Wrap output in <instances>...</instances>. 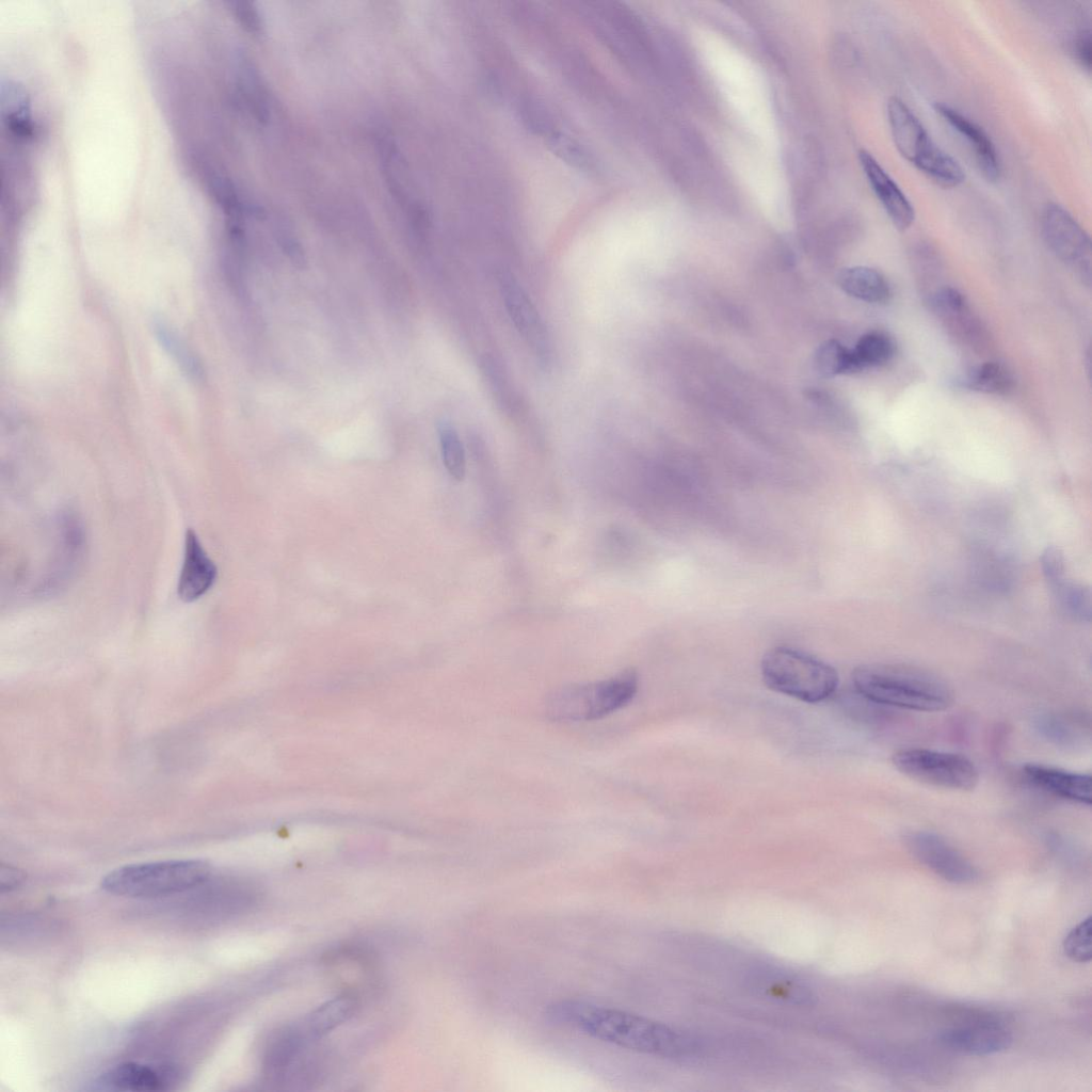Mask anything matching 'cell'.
Masks as SVG:
<instances>
[{"mask_svg": "<svg viewBox=\"0 0 1092 1092\" xmlns=\"http://www.w3.org/2000/svg\"><path fill=\"white\" fill-rule=\"evenodd\" d=\"M210 874L211 867L203 860L130 864L107 873L100 887L122 897L159 898L195 888L207 882Z\"/></svg>", "mask_w": 1092, "mask_h": 1092, "instance_id": "cell-3", "label": "cell"}, {"mask_svg": "<svg viewBox=\"0 0 1092 1092\" xmlns=\"http://www.w3.org/2000/svg\"><path fill=\"white\" fill-rule=\"evenodd\" d=\"M1041 229L1051 252L1089 282L1091 241L1075 218L1061 205L1049 203L1041 214Z\"/></svg>", "mask_w": 1092, "mask_h": 1092, "instance_id": "cell-8", "label": "cell"}, {"mask_svg": "<svg viewBox=\"0 0 1092 1092\" xmlns=\"http://www.w3.org/2000/svg\"><path fill=\"white\" fill-rule=\"evenodd\" d=\"M216 575V566L207 556L197 534L189 529L177 587L179 598L186 603L200 598L213 585Z\"/></svg>", "mask_w": 1092, "mask_h": 1092, "instance_id": "cell-14", "label": "cell"}, {"mask_svg": "<svg viewBox=\"0 0 1092 1092\" xmlns=\"http://www.w3.org/2000/svg\"><path fill=\"white\" fill-rule=\"evenodd\" d=\"M1059 605L1071 616L1082 622L1091 619L1090 590L1081 584L1063 579L1050 587Z\"/></svg>", "mask_w": 1092, "mask_h": 1092, "instance_id": "cell-23", "label": "cell"}, {"mask_svg": "<svg viewBox=\"0 0 1092 1092\" xmlns=\"http://www.w3.org/2000/svg\"><path fill=\"white\" fill-rule=\"evenodd\" d=\"M1025 777L1035 787L1058 798L1082 805H1090L1091 775L1059 768L1028 764L1023 767Z\"/></svg>", "mask_w": 1092, "mask_h": 1092, "instance_id": "cell-15", "label": "cell"}, {"mask_svg": "<svg viewBox=\"0 0 1092 1092\" xmlns=\"http://www.w3.org/2000/svg\"><path fill=\"white\" fill-rule=\"evenodd\" d=\"M1074 54L1080 65L1090 70L1091 67V36L1090 32L1081 33L1074 43Z\"/></svg>", "mask_w": 1092, "mask_h": 1092, "instance_id": "cell-30", "label": "cell"}, {"mask_svg": "<svg viewBox=\"0 0 1092 1092\" xmlns=\"http://www.w3.org/2000/svg\"><path fill=\"white\" fill-rule=\"evenodd\" d=\"M499 282L504 307L515 328L540 358L547 359L548 337L534 304L511 273L502 272Z\"/></svg>", "mask_w": 1092, "mask_h": 1092, "instance_id": "cell-10", "label": "cell"}, {"mask_svg": "<svg viewBox=\"0 0 1092 1092\" xmlns=\"http://www.w3.org/2000/svg\"><path fill=\"white\" fill-rule=\"evenodd\" d=\"M934 110L966 142L982 176L990 182L998 181L1002 172L1001 161L995 144L983 128L947 103L935 102Z\"/></svg>", "mask_w": 1092, "mask_h": 1092, "instance_id": "cell-11", "label": "cell"}, {"mask_svg": "<svg viewBox=\"0 0 1092 1092\" xmlns=\"http://www.w3.org/2000/svg\"><path fill=\"white\" fill-rule=\"evenodd\" d=\"M852 682L860 695L881 705L932 712L953 703V691L944 679L915 667L862 664L854 669Z\"/></svg>", "mask_w": 1092, "mask_h": 1092, "instance_id": "cell-2", "label": "cell"}, {"mask_svg": "<svg viewBox=\"0 0 1092 1092\" xmlns=\"http://www.w3.org/2000/svg\"><path fill=\"white\" fill-rule=\"evenodd\" d=\"M908 850L945 881L967 884L979 877L977 868L943 836L929 831H913L904 836Z\"/></svg>", "mask_w": 1092, "mask_h": 1092, "instance_id": "cell-9", "label": "cell"}, {"mask_svg": "<svg viewBox=\"0 0 1092 1092\" xmlns=\"http://www.w3.org/2000/svg\"><path fill=\"white\" fill-rule=\"evenodd\" d=\"M838 284L847 294L867 303H885L890 296L885 277L868 267L844 269L838 275Z\"/></svg>", "mask_w": 1092, "mask_h": 1092, "instance_id": "cell-17", "label": "cell"}, {"mask_svg": "<svg viewBox=\"0 0 1092 1092\" xmlns=\"http://www.w3.org/2000/svg\"><path fill=\"white\" fill-rule=\"evenodd\" d=\"M757 987L766 997L791 1006H812L816 999L807 985L780 971H767L760 976Z\"/></svg>", "mask_w": 1092, "mask_h": 1092, "instance_id": "cell-19", "label": "cell"}, {"mask_svg": "<svg viewBox=\"0 0 1092 1092\" xmlns=\"http://www.w3.org/2000/svg\"><path fill=\"white\" fill-rule=\"evenodd\" d=\"M638 686V674L633 670L598 681L564 686L549 694L545 711L556 722L598 720L627 705Z\"/></svg>", "mask_w": 1092, "mask_h": 1092, "instance_id": "cell-5", "label": "cell"}, {"mask_svg": "<svg viewBox=\"0 0 1092 1092\" xmlns=\"http://www.w3.org/2000/svg\"><path fill=\"white\" fill-rule=\"evenodd\" d=\"M546 1017L591 1038L628 1050L681 1059L700 1050L698 1041L665 1024L624 1010L577 999L553 1002Z\"/></svg>", "mask_w": 1092, "mask_h": 1092, "instance_id": "cell-1", "label": "cell"}, {"mask_svg": "<svg viewBox=\"0 0 1092 1092\" xmlns=\"http://www.w3.org/2000/svg\"><path fill=\"white\" fill-rule=\"evenodd\" d=\"M357 1009L353 995L343 994L320 1006L302 1024L309 1040L321 1038L350 1018Z\"/></svg>", "mask_w": 1092, "mask_h": 1092, "instance_id": "cell-18", "label": "cell"}, {"mask_svg": "<svg viewBox=\"0 0 1092 1092\" xmlns=\"http://www.w3.org/2000/svg\"><path fill=\"white\" fill-rule=\"evenodd\" d=\"M815 366L821 375L828 378L855 372L851 349L846 348L837 340H828L817 349Z\"/></svg>", "mask_w": 1092, "mask_h": 1092, "instance_id": "cell-24", "label": "cell"}, {"mask_svg": "<svg viewBox=\"0 0 1092 1092\" xmlns=\"http://www.w3.org/2000/svg\"><path fill=\"white\" fill-rule=\"evenodd\" d=\"M25 880V873L11 865H0V889L1 893L11 892L18 887Z\"/></svg>", "mask_w": 1092, "mask_h": 1092, "instance_id": "cell-29", "label": "cell"}, {"mask_svg": "<svg viewBox=\"0 0 1092 1092\" xmlns=\"http://www.w3.org/2000/svg\"><path fill=\"white\" fill-rule=\"evenodd\" d=\"M940 1043L956 1053L969 1056H989L1008 1049L1011 1032L994 1022L952 1027L938 1034Z\"/></svg>", "mask_w": 1092, "mask_h": 1092, "instance_id": "cell-13", "label": "cell"}, {"mask_svg": "<svg viewBox=\"0 0 1092 1092\" xmlns=\"http://www.w3.org/2000/svg\"><path fill=\"white\" fill-rule=\"evenodd\" d=\"M239 18L242 23L252 32H258L261 28L260 18L257 11L252 6L251 3L242 2L236 6Z\"/></svg>", "mask_w": 1092, "mask_h": 1092, "instance_id": "cell-31", "label": "cell"}, {"mask_svg": "<svg viewBox=\"0 0 1092 1092\" xmlns=\"http://www.w3.org/2000/svg\"><path fill=\"white\" fill-rule=\"evenodd\" d=\"M929 302L932 309L940 317L946 319H963L964 315L968 311L967 304L962 293L951 287L937 289L932 293Z\"/></svg>", "mask_w": 1092, "mask_h": 1092, "instance_id": "cell-27", "label": "cell"}, {"mask_svg": "<svg viewBox=\"0 0 1092 1092\" xmlns=\"http://www.w3.org/2000/svg\"><path fill=\"white\" fill-rule=\"evenodd\" d=\"M892 760L902 774L935 787L967 791L979 781L974 762L961 754L904 748L896 751Z\"/></svg>", "mask_w": 1092, "mask_h": 1092, "instance_id": "cell-7", "label": "cell"}, {"mask_svg": "<svg viewBox=\"0 0 1092 1092\" xmlns=\"http://www.w3.org/2000/svg\"><path fill=\"white\" fill-rule=\"evenodd\" d=\"M1041 567L1049 587L1065 579L1064 557L1055 546H1048L1041 556Z\"/></svg>", "mask_w": 1092, "mask_h": 1092, "instance_id": "cell-28", "label": "cell"}, {"mask_svg": "<svg viewBox=\"0 0 1092 1092\" xmlns=\"http://www.w3.org/2000/svg\"><path fill=\"white\" fill-rule=\"evenodd\" d=\"M964 385L979 392L1005 394L1012 387L1013 378L1000 363L986 362L966 374Z\"/></svg>", "mask_w": 1092, "mask_h": 1092, "instance_id": "cell-22", "label": "cell"}, {"mask_svg": "<svg viewBox=\"0 0 1092 1092\" xmlns=\"http://www.w3.org/2000/svg\"><path fill=\"white\" fill-rule=\"evenodd\" d=\"M894 354V341L882 332L864 334L851 349L855 372L865 368L883 366L892 359Z\"/></svg>", "mask_w": 1092, "mask_h": 1092, "instance_id": "cell-21", "label": "cell"}, {"mask_svg": "<svg viewBox=\"0 0 1092 1092\" xmlns=\"http://www.w3.org/2000/svg\"><path fill=\"white\" fill-rule=\"evenodd\" d=\"M438 437L446 469L451 477L462 480L465 476L466 462L464 447L457 432L451 424L441 422L438 425Z\"/></svg>", "mask_w": 1092, "mask_h": 1092, "instance_id": "cell-25", "label": "cell"}, {"mask_svg": "<svg viewBox=\"0 0 1092 1092\" xmlns=\"http://www.w3.org/2000/svg\"><path fill=\"white\" fill-rule=\"evenodd\" d=\"M761 675L770 689L807 703L826 700L838 687V674L832 665L789 646H776L765 654Z\"/></svg>", "mask_w": 1092, "mask_h": 1092, "instance_id": "cell-6", "label": "cell"}, {"mask_svg": "<svg viewBox=\"0 0 1092 1092\" xmlns=\"http://www.w3.org/2000/svg\"><path fill=\"white\" fill-rule=\"evenodd\" d=\"M1064 954L1074 962L1088 963L1092 959V919L1088 916L1064 937Z\"/></svg>", "mask_w": 1092, "mask_h": 1092, "instance_id": "cell-26", "label": "cell"}, {"mask_svg": "<svg viewBox=\"0 0 1092 1092\" xmlns=\"http://www.w3.org/2000/svg\"><path fill=\"white\" fill-rule=\"evenodd\" d=\"M886 113L895 147L916 170L943 188H956L965 180L959 162L932 140L901 98L892 96Z\"/></svg>", "mask_w": 1092, "mask_h": 1092, "instance_id": "cell-4", "label": "cell"}, {"mask_svg": "<svg viewBox=\"0 0 1092 1092\" xmlns=\"http://www.w3.org/2000/svg\"><path fill=\"white\" fill-rule=\"evenodd\" d=\"M307 1041L310 1040L302 1025L289 1026L277 1032L266 1050L264 1067L267 1071L273 1074L284 1071Z\"/></svg>", "mask_w": 1092, "mask_h": 1092, "instance_id": "cell-20", "label": "cell"}, {"mask_svg": "<svg viewBox=\"0 0 1092 1092\" xmlns=\"http://www.w3.org/2000/svg\"><path fill=\"white\" fill-rule=\"evenodd\" d=\"M100 1089L113 1091L151 1092L164 1090L168 1085L163 1072L138 1062H123L106 1071L97 1081Z\"/></svg>", "mask_w": 1092, "mask_h": 1092, "instance_id": "cell-16", "label": "cell"}, {"mask_svg": "<svg viewBox=\"0 0 1092 1092\" xmlns=\"http://www.w3.org/2000/svg\"><path fill=\"white\" fill-rule=\"evenodd\" d=\"M858 160L871 190L893 225L900 231L909 229L914 223L915 210L904 192L869 151L860 150Z\"/></svg>", "mask_w": 1092, "mask_h": 1092, "instance_id": "cell-12", "label": "cell"}]
</instances>
